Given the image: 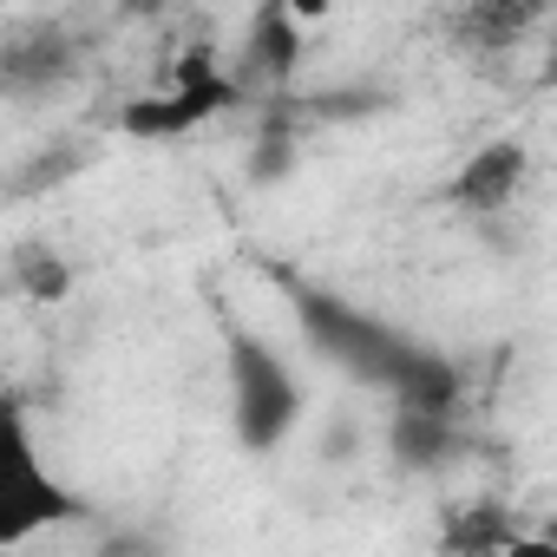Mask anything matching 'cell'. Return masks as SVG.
I'll return each mask as SVG.
<instances>
[{
  "instance_id": "10",
  "label": "cell",
  "mask_w": 557,
  "mask_h": 557,
  "mask_svg": "<svg viewBox=\"0 0 557 557\" xmlns=\"http://www.w3.org/2000/svg\"><path fill=\"white\" fill-rule=\"evenodd\" d=\"M440 544H446V550H524V544H531V531H524L505 505L479 498V505H453V518H446Z\"/></svg>"
},
{
  "instance_id": "13",
  "label": "cell",
  "mask_w": 557,
  "mask_h": 557,
  "mask_svg": "<svg viewBox=\"0 0 557 557\" xmlns=\"http://www.w3.org/2000/svg\"><path fill=\"white\" fill-rule=\"evenodd\" d=\"M289 8H296V21H302V27H315V21H329L335 0H289Z\"/></svg>"
},
{
  "instance_id": "11",
  "label": "cell",
  "mask_w": 557,
  "mask_h": 557,
  "mask_svg": "<svg viewBox=\"0 0 557 557\" xmlns=\"http://www.w3.org/2000/svg\"><path fill=\"white\" fill-rule=\"evenodd\" d=\"M8 275H14V289L34 296V302H66L73 296V269H66V256H53V243H14Z\"/></svg>"
},
{
  "instance_id": "14",
  "label": "cell",
  "mask_w": 557,
  "mask_h": 557,
  "mask_svg": "<svg viewBox=\"0 0 557 557\" xmlns=\"http://www.w3.org/2000/svg\"><path fill=\"white\" fill-rule=\"evenodd\" d=\"M132 14H158V8H171V0H125Z\"/></svg>"
},
{
  "instance_id": "9",
  "label": "cell",
  "mask_w": 557,
  "mask_h": 557,
  "mask_svg": "<svg viewBox=\"0 0 557 557\" xmlns=\"http://www.w3.org/2000/svg\"><path fill=\"white\" fill-rule=\"evenodd\" d=\"M387 446H394V459H400V466L433 472V466H446V459H453L459 426H453V413H433V407H394Z\"/></svg>"
},
{
  "instance_id": "6",
  "label": "cell",
  "mask_w": 557,
  "mask_h": 557,
  "mask_svg": "<svg viewBox=\"0 0 557 557\" xmlns=\"http://www.w3.org/2000/svg\"><path fill=\"white\" fill-rule=\"evenodd\" d=\"M524 177H531L524 145H518V138H492V145H479V151L459 164V177L446 184V197H453L466 216H498V210L518 203Z\"/></svg>"
},
{
  "instance_id": "1",
  "label": "cell",
  "mask_w": 557,
  "mask_h": 557,
  "mask_svg": "<svg viewBox=\"0 0 557 557\" xmlns=\"http://www.w3.org/2000/svg\"><path fill=\"white\" fill-rule=\"evenodd\" d=\"M283 289H289V309H296V322H302V335L315 342L322 361H335L355 381L381 387L394 407H433V413L459 407V368L440 348H426L407 329H394V322L342 302L335 289L302 283V275H283Z\"/></svg>"
},
{
  "instance_id": "3",
  "label": "cell",
  "mask_w": 557,
  "mask_h": 557,
  "mask_svg": "<svg viewBox=\"0 0 557 557\" xmlns=\"http://www.w3.org/2000/svg\"><path fill=\"white\" fill-rule=\"evenodd\" d=\"M236 99H243V79H230V73H216L203 53H190L171 86H158V92H145V99H132V106L119 112V132H125V138H151V145L190 138L197 125H210V119L230 112Z\"/></svg>"
},
{
  "instance_id": "8",
  "label": "cell",
  "mask_w": 557,
  "mask_h": 557,
  "mask_svg": "<svg viewBox=\"0 0 557 557\" xmlns=\"http://www.w3.org/2000/svg\"><path fill=\"white\" fill-rule=\"evenodd\" d=\"M14 446H21V485H27V505L0 511V544H21V537H34L40 524L79 518V498L40 472V459H34V446H27V426H21V420H14Z\"/></svg>"
},
{
  "instance_id": "7",
  "label": "cell",
  "mask_w": 557,
  "mask_h": 557,
  "mask_svg": "<svg viewBox=\"0 0 557 557\" xmlns=\"http://www.w3.org/2000/svg\"><path fill=\"white\" fill-rule=\"evenodd\" d=\"M66 73H73V40L60 27H14L0 40V79H8V92L53 86Z\"/></svg>"
},
{
  "instance_id": "4",
  "label": "cell",
  "mask_w": 557,
  "mask_h": 557,
  "mask_svg": "<svg viewBox=\"0 0 557 557\" xmlns=\"http://www.w3.org/2000/svg\"><path fill=\"white\" fill-rule=\"evenodd\" d=\"M302 66V21L289 0H262L256 21H249V40H243V92H283Z\"/></svg>"
},
{
  "instance_id": "5",
  "label": "cell",
  "mask_w": 557,
  "mask_h": 557,
  "mask_svg": "<svg viewBox=\"0 0 557 557\" xmlns=\"http://www.w3.org/2000/svg\"><path fill=\"white\" fill-rule=\"evenodd\" d=\"M544 14H550V0H459L453 21H446V34H453L459 53H472V60H498V53L524 47V40L537 34Z\"/></svg>"
},
{
  "instance_id": "12",
  "label": "cell",
  "mask_w": 557,
  "mask_h": 557,
  "mask_svg": "<svg viewBox=\"0 0 557 557\" xmlns=\"http://www.w3.org/2000/svg\"><path fill=\"white\" fill-rule=\"evenodd\" d=\"M289 164H296V132H289L283 119H269V132H262L256 151H249V177H256V184H275Z\"/></svg>"
},
{
  "instance_id": "2",
  "label": "cell",
  "mask_w": 557,
  "mask_h": 557,
  "mask_svg": "<svg viewBox=\"0 0 557 557\" xmlns=\"http://www.w3.org/2000/svg\"><path fill=\"white\" fill-rule=\"evenodd\" d=\"M223 368H230L236 440L249 453H275L296 433V420H302V381H296V368L275 355L256 329H243V322L223 329Z\"/></svg>"
}]
</instances>
